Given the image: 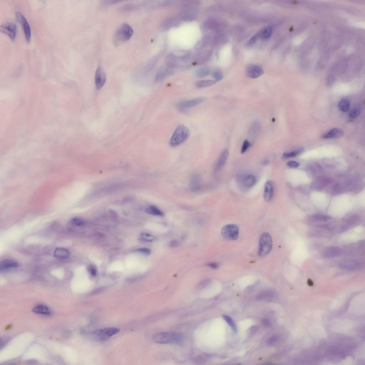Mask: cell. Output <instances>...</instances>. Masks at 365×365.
Segmentation results:
<instances>
[{
    "mask_svg": "<svg viewBox=\"0 0 365 365\" xmlns=\"http://www.w3.org/2000/svg\"><path fill=\"white\" fill-rule=\"evenodd\" d=\"M209 71L206 68H203L197 70L195 72V75L199 78H203L209 74Z\"/></svg>",
    "mask_w": 365,
    "mask_h": 365,
    "instance_id": "31",
    "label": "cell"
},
{
    "mask_svg": "<svg viewBox=\"0 0 365 365\" xmlns=\"http://www.w3.org/2000/svg\"><path fill=\"white\" fill-rule=\"evenodd\" d=\"M250 143H249L248 140H245L244 141L242 148H241V153H245L246 151L248 150L249 147L250 146Z\"/></svg>",
    "mask_w": 365,
    "mask_h": 365,
    "instance_id": "38",
    "label": "cell"
},
{
    "mask_svg": "<svg viewBox=\"0 0 365 365\" xmlns=\"http://www.w3.org/2000/svg\"><path fill=\"white\" fill-rule=\"evenodd\" d=\"M69 255V251L67 249L62 248L56 249L54 253V256L58 259H67L68 258Z\"/></svg>",
    "mask_w": 365,
    "mask_h": 365,
    "instance_id": "20",
    "label": "cell"
},
{
    "mask_svg": "<svg viewBox=\"0 0 365 365\" xmlns=\"http://www.w3.org/2000/svg\"><path fill=\"white\" fill-rule=\"evenodd\" d=\"M141 238L142 239L148 242H151V241H153L155 237L152 235L150 234L147 233H142L141 234Z\"/></svg>",
    "mask_w": 365,
    "mask_h": 365,
    "instance_id": "34",
    "label": "cell"
},
{
    "mask_svg": "<svg viewBox=\"0 0 365 365\" xmlns=\"http://www.w3.org/2000/svg\"><path fill=\"white\" fill-rule=\"evenodd\" d=\"M182 336L173 332H161L155 336L154 340L156 343L162 344H180L183 341Z\"/></svg>",
    "mask_w": 365,
    "mask_h": 365,
    "instance_id": "3",
    "label": "cell"
},
{
    "mask_svg": "<svg viewBox=\"0 0 365 365\" xmlns=\"http://www.w3.org/2000/svg\"><path fill=\"white\" fill-rule=\"evenodd\" d=\"M330 218L327 216L322 215H316L311 216L309 218L310 222L312 223H319L327 222Z\"/></svg>",
    "mask_w": 365,
    "mask_h": 365,
    "instance_id": "21",
    "label": "cell"
},
{
    "mask_svg": "<svg viewBox=\"0 0 365 365\" xmlns=\"http://www.w3.org/2000/svg\"><path fill=\"white\" fill-rule=\"evenodd\" d=\"M215 81L213 80H204L199 81L197 83L196 85L198 88H205L214 85L216 83Z\"/></svg>",
    "mask_w": 365,
    "mask_h": 365,
    "instance_id": "25",
    "label": "cell"
},
{
    "mask_svg": "<svg viewBox=\"0 0 365 365\" xmlns=\"http://www.w3.org/2000/svg\"><path fill=\"white\" fill-rule=\"evenodd\" d=\"M228 156V152L227 150L224 151L216 165L215 170L218 171L225 164Z\"/></svg>",
    "mask_w": 365,
    "mask_h": 365,
    "instance_id": "18",
    "label": "cell"
},
{
    "mask_svg": "<svg viewBox=\"0 0 365 365\" xmlns=\"http://www.w3.org/2000/svg\"><path fill=\"white\" fill-rule=\"evenodd\" d=\"M278 337L276 335L272 336L267 341V344L270 346L274 345L278 341Z\"/></svg>",
    "mask_w": 365,
    "mask_h": 365,
    "instance_id": "35",
    "label": "cell"
},
{
    "mask_svg": "<svg viewBox=\"0 0 365 365\" xmlns=\"http://www.w3.org/2000/svg\"><path fill=\"white\" fill-rule=\"evenodd\" d=\"M259 37L258 34H257L253 37L250 38L247 43H246V45L247 46H250L253 45L255 43L257 40L259 39Z\"/></svg>",
    "mask_w": 365,
    "mask_h": 365,
    "instance_id": "36",
    "label": "cell"
},
{
    "mask_svg": "<svg viewBox=\"0 0 365 365\" xmlns=\"http://www.w3.org/2000/svg\"><path fill=\"white\" fill-rule=\"evenodd\" d=\"M146 212L148 214L159 217H162L164 215L161 210L154 205H150L146 209Z\"/></svg>",
    "mask_w": 365,
    "mask_h": 365,
    "instance_id": "23",
    "label": "cell"
},
{
    "mask_svg": "<svg viewBox=\"0 0 365 365\" xmlns=\"http://www.w3.org/2000/svg\"><path fill=\"white\" fill-rule=\"evenodd\" d=\"M106 80V76L104 69L101 67L97 69L95 75V81L96 88L100 90L104 86Z\"/></svg>",
    "mask_w": 365,
    "mask_h": 365,
    "instance_id": "12",
    "label": "cell"
},
{
    "mask_svg": "<svg viewBox=\"0 0 365 365\" xmlns=\"http://www.w3.org/2000/svg\"><path fill=\"white\" fill-rule=\"evenodd\" d=\"M256 179L255 176L249 175L244 180V186L246 187L250 188L253 187L255 184Z\"/></svg>",
    "mask_w": 365,
    "mask_h": 365,
    "instance_id": "26",
    "label": "cell"
},
{
    "mask_svg": "<svg viewBox=\"0 0 365 365\" xmlns=\"http://www.w3.org/2000/svg\"><path fill=\"white\" fill-rule=\"evenodd\" d=\"M221 232L223 237L228 240H235L239 237V228L235 224L226 225L223 228Z\"/></svg>",
    "mask_w": 365,
    "mask_h": 365,
    "instance_id": "6",
    "label": "cell"
},
{
    "mask_svg": "<svg viewBox=\"0 0 365 365\" xmlns=\"http://www.w3.org/2000/svg\"><path fill=\"white\" fill-rule=\"evenodd\" d=\"M223 317L226 321V322L230 326V327L232 329L234 332L235 333L237 332L238 331L237 326H236L234 322L232 320V319L227 315H224Z\"/></svg>",
    "mask_w": 365,
    "mask_h": 365,
    "instance_id": "29",
    "label": "cell"
},
{
    "mask_svg": "<svg viewBox=\"0 0 365 365\" xmlns=\"http://www.w3.org/2000/svg\"><path fill=\"white\" fill-rule=\"evenodd\" d=\"M344 134L343 131L340 128H334L322 136V138L325 139L340 138Z\"/></svg>",
    "mask_w": 365,
    "mask_h": 365,
    "instance_id": "15",
    "label": "cell"
},
{
    "mask_svg": "<svg viewBox=\"0 0 365 365\" xmlns=\"http://www.w3.org/2000/svg\"><path fill=\"white\" fill-rule=\"evenodd\" d=\"M276 296L275 292L272 291H266L262 292L257 296V299L260 300H270Z\"/></svg>",
    "mask_w": 365,
    "mask_h": 365,
    "instance_id": "19",
    "label": "cell"
},
{
    "mask_svg": "<svg viewBox=\"0 0 365 365\" xmlns=\"http://www.w3.org/2000/svg\"><path fill=\"white\" fill-rule=\"evenodd\" d=\"M304 150L303 148H300L291 152L285 153L283 155V157L286 158L294 157L302 152Z\"/></svg>",
    "mask_w": 365,
    "mask_h": 365,
    "instance_id": "28",
    "label": "cell"
},
{
    "mask_svg": "<svg viewBox=\"0 0 365 365\" xmlns=\"http://www.w3.org/2000/svg\"><path fill=\"white\" fill-rule=\"evenodd\" d=\"M336 66H334L331 69L328 74L327 78V84L329 85H331L334 83L335 78Z\"/></svg>",
    "mask_w": 365,
    "mask_h": 365,
    "instance_id": "27",
    "label": "cell"
},
{
    "mask_svg": "<svg viewBox=\"0 0 365 365\" xmlns=\"http://www.w3.org/2000/svg\"><path fill=\"white\" fill-rule=\"evenodd\" d=\"M89 271L90 273L92 276H95L97 274L96 270L94 267L93 266H90L89 268Z\"/></svg>",
    "mask_w": 365,
    "mask_h": 365,
    "instance_id": "43",
    "label": "cell"
},
{
    "mask_svg": "<svg viewBox=\"0 0 365 365\" xmlns=\"http://www.w3.org/2000/svg\"><path fill=\"white\" fill-rule=\"evenodd\" d=\"M16 18L18 22L21 24L23 28L26 39L28 42H29L31 38V30L30 25L26 19L21 13L17 12L16 13Z\"/></svg>",
    "mask_w": 365,
    "mask_h": 365,
    "instance_id": "10",
    "label": "cell"
},
{
    "mask_svg": "<svg viewBox=\"0 0 365 365\" xmlns=\"http://www.w3.org/2000/svg\"><path fill=\"white\" fill-rule=\"evenodd\" d=\"M32 311L33 312L37 314L45 316H50L52 313L49 308L47 306L43 305L36 306L33 308Z\"/></svg>",
    "mask_w": 365,
    "mask_h": 365,
    "instance_id": "16",
    "label": "cell"
},
{
    "mask_svg": "<svg viewBox=\"0 0 365 365\" xmlns=\"http://www.w3.org/2000/svg\"><path fill=\"white\" fill-rule=\"evenodd\" d=\"M258 327L257 326H254L252 327L250 329V332L252 334L255 333L258 330Z\"/></svg>",
    "mask_w": 365,
    "mask_h": 365,
    "instance_id": "47",
    "label": "cell"
},
{
    "mask_svg": "<svg viewBox=\"0 0 365 365\" xmlns=\"http://www.w3.org/2000/svg\"><path fill=\"white\" fill-rule=\"evenodd\" d=\"M18 264L16 261L12 260H6L2 261L0 265L1 271H6L7 270L17 268Z\"/></svg>",
    "mask_w": 365,
    "mask_h": 365,
    "instance_id": "17",
    "label": "cell"
},
{
    "mask_svg": "<svg viewBox=\"0 0 365 365\" xmlns=\"http://www.w3.org/2000/svg\"><path fill=\"white\" fill-rule=\"evenodd\" d=\"M262 323L266 327H269V326L271 325V322L268 319H264L262 321Z\"/></svg>",
    "mask_w": 365,
    "mask_h": 365,
    "instance_id": "45",
    "label": "cell"
},
{
    "mask_svg": "<svg viewBox=\"0 0 365 365\" xmlns=\"http://www.w3.org/2000/svg\"><path fill=\"white\" fill-rule=\"evenodd\" d=\"M274 193V185L273 182L270 181L267 182L264 186V198L266 202L270 200Z\"/></svg>",
    "mask_w": 365,
    "mask_h": 365,
    "instance_id": "14",
    "label": "cell"
},
{
    "mask_svg": "<svg viewBox=\"0 0 365 365\" xmlns=\"http://www.w3.org/2000/svg\"><path fill=\"white\" fill-rule=\"evenodd\" d=\"M133 33L132 28L127 23L121 25L116 31L114 42L116 46H119L127 42L132 37Z\"/></svg>",
    "mask_w": 365,
    "mask_h": 365,
    "instance_id": "2",
    "label": "cell"
},
{
    "mask_svg": "<svg viewBox=\"0 0 365 365\" xmlns=\"http://www.w3.org/2000/svg\"><path fill=\"white\" fill-rule=\"evenodd\" d=\"M264 71L260 66L256 65H249L246 69V73L248 76L251 79H256L260 76L264 74Z\"/></svg>",
    "mask_w": 365,
    "mask_h": 365,
    "instance_id": "13",
    "label": "cell"
},
{
    "mask_svg": "<svg viewBox=\"0 0 365 365\" xmlns=\"http://www.w3.org/2000/svg\"><path fill=\"white\" fill-rule=\"evenodd\" d=\"M361 113V110L358 107H355L352 109L349 114V116L351 118L358 117Z\"/></svg>",
    "mask_w": 365,
    "mask_h": 365,
    "instance_id": "33",
    "label": "cell"
},
{
    "mask_svg": "<svg viewBox=\"0 0 365 365\" xmlns=\"http://www.w3.org/2000/svg\"><path fill=\"white\" fill-rule=\"evenodd\" d=\"M72 222L74 224L77 226H81L84 224V221L79 218H74L72 220Z\"/></svg>",
    "mask_w": 365,
    "mask_h": 365,
    "instance_id": "39",
    "label": "cell"
},
{
    "mask_svg": "<svg viewBox=\"0 0 365 365\" xmlns=\"http://www.w3.org/2000/svg\"><path fill=\"white\" fill-rule=\"evenodd\" d=\"M213 76L215 80L216 81H219L223 79V74L220 72L218 71H215L213 74Z\"/></svg>",
    "mask_w": 365,
    "mask_h": 365,
    "instance_id": "37",
    "label": "cell"
},
{
    "mask_svg": "<svg viewBox=\"0 0 365 365\" xmlns=\"http://www.w3.org/2000/svg\"><path fill=\"white\" fill-rule=\"evenodd\" d=\"M272 246L271 236L268 233H264L261 236L259 241V255L261 257L265 256L270 253Z\"/></svg>",
    "mask_w": 365,
    "mask_h": 365,
    "instance_id": "5",
    "label": "cell"
},
{
    "mask_svg": "<svg viewBox=\"0 0 365 365\" xmlns=\"http://www.w3.org/2000/svg\"><path fill=\"white\" fill-rule=\"evenodd\" d=\"M308 284L310 286H312L313 284V282L311 280H308Z\"/></svg>",
    "mask_w": 365,
    "mask_h": 365,
    "instance_id": "48",
    "label": "cell"
},
{
    "mask_svg": "<svg viewBox=\"0 0 365 365\" xmlns=\"http://www.w3.org/2000/svg\"><path fill=\"white\" fill-rule=\"evenodd\" d=\"M350 104L349 100L347 99H342L339 102L338 107L339 109L344 112H347L348 111L350 108Z\"/></svg>",
    "mask_w": 365,
    "mask_h": 365,
    "instance_id": "24",
    "label": "cell"
},
{
    "mask_svg": "<svg viewBox=\"0 0 365 365\" xmlns=\"http://www.w3.org/2000/svg\"><path fill=\"white\" fill-rule=\"evenodd\" d=\"M208 266L213 269H217L218 267V265L216 263H212L208 264Z\"/></svg>",
    "mask_w": 365,
    "mask_h": 365,
    "instance_id": "46",
    "label": "cell"
},
{
    "mask_svg": "<svg viewBox=\"0 0 365 365\" xmlns=\"http://www.w3.org/2000/svg\"><path fill=\"white\" fill-rule=\"evenodd\" d=\"M122 2L120 1H105L103 2L102 4L104 6H110V5Z\"/></svg>",
    "mask_w": 365,
    "mask_h": 365,
    "instance_id": "42",
    "label": "cell"
},
{
    "mask_svg": "<svg viewBox=\"0 0 365 365\" xmlns=\"http://www.w3.org/2000/svg\"><path fill=\"white\" fill-rule=\"evenodd\" d=\"M137 251L138 252L145 254L146 255H150L151 251L150 249L147 248H142L137 249Z\"/></svg>",
    "mask_w": 365,
    "mask_h": 365,
    "instance_id": "40",
    "label": "cell"
},
{
    "mask_svg": "<svg viewBox=\"0 0 365 365\" xmlns=\"http://www.w3.org/2000/svg\"><path fill=\"white\" fill-rule=\"evenodd\" d=\"M363 266V262L357 260L344 262L338 265V267L340 269L348 271L358 270Z\"/></svg>",
    "mask_w": 365,
    "mask_h": 365,
    "instance_id": "9",
    "label": "cell"
},
{
    "mask_svg": "<svg viewBox=\"0 0 365 365\" xmlns=\"http://www.w3.org/2000/svg\"><path fill=\"white\" fill-rule=\"evenodd\" d=\"M170 245L171 247L175 248L178 246L179 245V243L178 241L177 240H173L171 241Z\"/></svg>",
    "mask_w": 365,
    "mask_h": 365,
    "instance_id": "44",
    "label": "cell"
},
{
    "mask_svg": "<svg viewBox=\"0 0 365 365\" xmlns=\"http://www.w3.org/2000/svg\"><path fill=\"white\" fill-rule=\"evenodd\" d=\"M287 165L290 167L296 168L299 166V164L296 162L290 161L288 162Z\"/></svg>",
    "mask_w": 365,
    "mask_h": 365,
    "instance_id": "41",
    "label": "cell"
},
{
    "mask_svg": "<svg viewBox=\"0 0 365 365\" xmlns=\"http://www.w3.org/2000/svg\"><path fill=\"white\" fill-rule=\"evenodd\" d=\"M272 29L270 27H269L264 28L257 33L259 38L261 39H266L270 37L272 34Z\"/></svg>",
    "mask_w": 365,
    "mask_h": 365,
    "instance_id": "22",
    "label": "cell"
},
{
    "mask_svg": "<svg viewBox=\"0 0 365 365\" xmlns=\"http://www.w3.org/2000/svg\"><path fill=\"white\" fill-rule=\"evenodd\" d=\"M190 135V131L187 127L182 125L178 126L169 141V145L172 147L181 145L188 140Z\"/></svg>",
    "mask_w": 365,
    "mask_h": 365,
    "instance_id": "1",
    "label": "cell"
},
{
    "mask_svg": "<svg viewBox=\"0 0 365 365\" xmlns=\"http://www.w3.org/2000/svg\"><path fill=\"white\" fill-rule=\"evenodd\" d=\"M119 329L116 328L102 329L92 332L91 333V336L95 341L103 342L108 340L112 336L119 332Z\"/></svg>",
    "mask_w": 365,
    "mask_h": 365,
    "instance_id": "4",
    "label": "cell"
},
{
    "mask_svg": "<svg viewBox=\"0 0 365 365\" xmlns=\"http://www.w3.org/2000/svg\"><path fill=\"white\" fill-rule=\"evenodd\" d=\"M1 31L6 34L12 40H14L17 33L16 24L13 22L6 23L1 26Z\"/></svg>",
    "mask_w": 365,
    "mask_h": 365,
    "instance_id": "11",
    "label": "cell"
},
{
    "mask_svg": "<svg viewBox=\"0 0 365 365\" xmlns=\"http://www.w3.org/2000/svg\"><path fill=\"white\" fill-rule=\"evenodd\" d=\"M344 251L342 249L336 246H330L323 249L321 255L325 258H332L343 255Z\"/></svg>",
    "mask_w": 365,
    "mask_h": 365,
    "instance_id": "8",
    "label": "cell"
},
{
    "mask_svg": "<svg viewBox=\"0 0 365 365\" xmlns=\"http://www.w3.org/2000/svg\"><path fill=\"white\" fill-rule=\"evenodd\" d=\"M260 125L258 122H255L252 125L250 130L251 136L253 137H257L259 135L260 131Z\"/></svg>",
    "mask_w": 365,
    "mask_h": 365,
    "instance_id": "30",
    "label": "cell"
},
{
    "mask_svg": "<svg viewBox=\"0 0 365 365\" xmlns=\"http://www.w3.org/2000/svg\"><path fill=\"white\" fill-rule=\"evenodd\" d=\"M204 100L205 99L203 98H198L193 99L182 101L177 104L176 107L177 109L179 111L184 112L202 103Z\"/></svg>",
    "mask_w": 365,
    "mask_h": 365,
    "instance_id": "7",
    "label": "cell"
},
{
    "mask_svg": "<svg viewBox=\"0 0 365 365\" xmlns=\"http://www.w3.org/2000/svg\"><path fill=\"white\" fill-rule=\"evenodd\" d=\"M198 178L197 177L193 179L191 182V186L193 190L197 191L200 188V182Z\"/></svg>",
    "mask_w": 365,
    "mask_h": 365,
    "instance_id": "32",
    "label": "cell"
}]
</instances>
